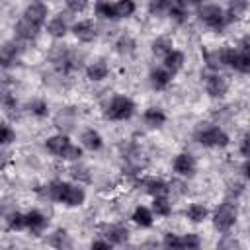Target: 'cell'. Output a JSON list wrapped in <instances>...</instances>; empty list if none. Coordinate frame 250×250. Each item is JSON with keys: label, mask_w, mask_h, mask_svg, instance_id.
Here are the masks:
<instances>
[{"label": "cell", "mask_w": 250, "mask_h": 250, "mask_svg": "<svg viewBox=\"0 0 250 250\" xmlns=\"http://www.w3.org/2000/svg\"><path fill=\"white\" fill-rule=\"evenodd\" d=\"M219 246L223 248V246H238V242L236 240H223V242H219Z\"/></svg>", "instance_id": "bcb514c9"}, {"label": "cell", "mask_w": 250, "mask_h": 250, "mask_svg": "<svg viewBox=\"0 0 250 250\" xmlns=\"http://www.w3.org/2000/svg\"><path fill=\"white\" fill-rule=\"evenodd\" d=\"M113 8H115V18H125V16H131L135 12L133 0H119Z\"/></svg>", "instance_id": "d4e9b609"}, {"label": "cell", "mask_w": 250, "mask_h": 250, "mask_svg": "<svg viewBox=\"0 0 250 250\" xmlns=\"http://www.w3.org/2000/svg\"><path fill=\"white\" fill-rule=\"evenodd\" d=\"M152 209L156 211V215H170V211H172V207H170V203H168V199H166L164 195L154 197Z\"/></svg>", "instance_id": "f1b7e54d"}, {"label": "cell", "mask_w": 250, "mask_h": 250, "mask_svg": "<svg viewBox=\"0 0 250 250\" xmlns=\"http://www.w3.org/2000/svg\"><path fill=\"white\" fill-rule=\"evenodd\" d=\"M188 217L193 221V223H201L205 217H207V209L203 207V205H191L189 209H188Z\"/></svg>", "instance_id": "4dcf8cb0"}, {"label": "cell", "mask_w": 250, "mask_h": 250, "mask_svg": "<svg viewBox=\"0 0 250 250\" xmlns=\"http://www.w3.org/2000/svg\"><path fill=\"white\" fill-rule=\"evenodd\" d=\"M55 125H57L59 129H64V131L72 129V125H74V111H72V109H62V111L57 115Z\"/></svg>", "instance_id": "d6986e66"}, {"label": "cell", "mask_w": 250, "mask_h": 250, "mask_svg": "<svg viewBox=\"0 0 250 250\" xmlns=\"http://www.w3.org/2000/svg\"><path fill=\"white\" fill-rule=\"evenodd\" d=\"M82 201H84V191H82V188L66 186L64 195H62V203H66V205H80Z\"/></svg>", "instance_id": "5bb4252c"}, {"label": "cell", "mask_w": 250, "mask_h": 250, "mask_svg": "<svg viewBox=\"0 0 250 250\" xmlns=\"http://www.w3.org/2000/svg\"><path fill=\"white\" fill-rule=\"evenodd\" d=\"M25 227H27L31 232L39 234V232L47 227V219H45L39 211H31V213H27V215H25Z\"/></svg>", "instance_id": "30bf717a"}, {"label": "cell", "mask_w": 250, "mask_h": 250, "mask_svg": "<svg viewBox=\"0 0 250 250\" xmlns=\"http://www.w3.org/2000/svg\"><path fill=\"white\" fill-rule=\"evenodd\" d=\"M70 174H72L76 180H84V182L90 180V176L86 174V168H84V166H74V168L70 170Z\"/></svg>", "instance_id": "7bdbcfd3"}, {"label": "cell", "mask_w": 250, "mask_h": 250, "mask_svg": "<svg viewBox=\"0 0 250 250\" xmlns=\"http://www.w3.org/2000/svg\"><path fill=\"white\" fill-rule=\"evenodd\" d=\"M133 109H135V105H133V102H131L129 98L117 96V98H113L111 104L107 105L105 115H107L109 119H127V117L133 115Z\"/></svg>", "instance_id": "7a4b0ae2"}, {"label": "cell", "mask_w": 250, "mask_h": 250, "mask_svg": "<svg viewBox=\"0 0 250 250\" xmlns=\"http://www.w3.org/2000/svg\"><path fill=\"white\" fill-rule=\"evenodd\" d=\"M213 221H215V227L219 230H229L236 221V207L232 203H221L215 209Z\"/></svg>", "instance_id": "3957f363"}, {"label": "cell", "mask_w": 250, "mask_h": 250, "mask_svg": "<svg viewBox=\"0 0 250 250\" xmlns=\"http://www.w3.org/2000/svg\"><path fill=\"white\" fill-rule=\"evenodd\" d=\"M170 78H172V74H170V70H168V68H166V70L156 68V70H152V72H150V82H152V86H154V88H164V86H168Z\"/></svg>", "instance_id": "e0dca14e"}, {"label": "cell", "mask_w": 250, "mask_h": 250, "mask_svg": "<svg viewBox=\"0 0 250 250\" xmlns=\"http://www.w3.org/2000/svg\"><path fill=\"white\" fill-rule=\"evenodd\" d=\"M29 109H31V113H35V115H39V117L47 115V104L41 102V100H33V102L29 104Z\"/></svg>", "instance_id": "d590c367"}, {"label": "cell", "mask_w": 250, "mask_h": 250, "mask_svg": "<svg viewBox=\"0 0 250 250\" xmlns=\"http://www.w3.org/2000/svg\"><path fill=\"white\" fill-rule=\"evenodd\" d=\"M205 88H207V94H209V96L221 98V96L227 94V80H225L223 76H219V74H213V76L207 78Z\"/></svg>", "instance_id": "8992f818"}, {"label": "cell", "mask_w": 250, "mask_h": 250, "mask_svg": "<svg viewBox=\"0 0 250 250\" xmlns=\"http://www.w3.org/2000/svg\"><path fill=\"white\" fill-rule=\"evenodd\" d=\"M152 51H154V55H164L166 57L172 51V41L168 37H160L152 43Z\"/></svg>", "instance_id": "484cf974"}, {"label": "cell", "mask_w": 250, "mask_h": 250, "mask_svg": "<svg viewBox=\"0 0 250 250\" xmlns=\"http://www.w3.org/2000/svg\"><path fill=\"white\" fill-rule=\"evenodd\" d=\"M16 139V133L10 129V125H2V145H10Z\"/></svg>", "instance_id": "8d00e7d4"}, {"label": "cell", "mask_w": 250, "mask_h": 250, "mask_svg": "<svg viewBox=\"0 0 250 250\" xmlns=\"http://www.w3.org/2000/svg\"><path fill=\"white\" fill-rule=\"evenodd\" d=\"M18 53H20V49H18L16 43H4V45H2V53H0V62H2V66L6 68V66H10L12 62H16Z\"/></svg>", "instance_id": "4fadbf2b"}, {"label": "cell", "mask_w": 250, "mask_h": 250, "mask_svg": "<svg viewBox=\"0 0 250 250\" xmlns=\"http://www.w3.org/2000/svg\"><path fill=\"white\" fill-rule=\"evenodd\" d=\"M82 156V150L78 148V146H68L66 150H64V154H62V158H68V160H74V158H80Z\"/></svg>", "instance_id": "b9f144b4"}, {"label": "cell", "mask_w": 250, "mask_h": 250, "mask_svg": "<svg viewBox=\"0 0 250 250\" xmlns=\"http://www.w3.org/2000/svg\"><path fill=\"white\" fill-rule=\"evenodd\" d=\"M242 170H244V174H246V178L250 180V160H248V162H244V166H242Z\"/></svg>", "instance_id": "7dc6e473"}, {"label": "cell", "mask_w": 250, "mask_h": 250, "mask_svg": "<svg viewBox=\"0 0 250 250\" xmlns=\"http://www.w3.org/2000/svg\"><path fill=\"white\" fill-rule=\"evenodd\" d=\"M4 109H6V113L12 115V117L16 115V113H14V109H16V100H14L10 94H4Z\"/></svg>", "instance_id": "74e56055"}, {"label": "cell", "mask_w": 250, "mask_h": 250, "mask_svg": "<svg viewBox=\"0 0 250 250\" xmlns=\"http://www.w3.org/2000/svg\"><path fill=\"white\" fill-rule=\"evenodd\" d=\"M148 10H150V14L160 16V14H164V12L170 10V0H150Z\"/></svg>", "instance_id": "d6a6232c"}, {"label": "cell", "mask_w": 250, "mask_h": 250, "mask_svg": "<svg viewBox=\"0 0 250 250\" xmlns=\"http://www.w3.org/2000/svg\"><path fill=\"white\" fill-rule=\"evenodd\" d=\"M248 6V0H230V6H229V20H234L238 18Z\"/></svg>", "instance_id": "f546056e"}, {"label": "cell", "mask_w": 250, "mask_h": 250, "mask_svg": "<svg viewBox=\"0 0 250 250\" xmlns=\"http://www.w3.org/2000/svg\"><path fill=\"white\" fill-rule=\"evenodd\" d=\"M74 35L80 39V41H92L94 37H96V25L90 21V20H86V21H78L76 25H74Z\"/></svg>", "instance_id": "9c48e42d"}, {"label": "cell", "mask_w": 250, "mask_h": 250, "mask_svg": "<svg viewBox=\"0 0 250 250\" xmlns=\"http://www.w3.org/2000/svg\"><path fill=\"white\" fill-rule=\"evenodd\" d=\"M145 121H146L148 125H152V127H158V125H162V123L166 121V115H164L160 109L150 107V109H146V113H145Z\"/></svg>", "instance_id": "603a6c76"}, {"label": "cell", "mask_w": 250, "mask_h": 250, "mask_svg": "<svg viewBox=\"0 0 250 250\" xmlns=\"http://www.w3.org/2000/svg\"><path fill=\"white\" fill-rule=\"evenodd\" d=\"M49 242H51V246H55V248H70V246H72L68 234H66L64 230H61V229L49 238Z\"/></svg>", "instance_id": "cb8c5ba5"}, {"label": "cell", "mask_w": 250, "mask_h": 250, "mask_svg": "<svg viewBox=\"0 0 250 250\" xmlns=\"http://www.w3.org/2000/svg\"><path fill=\"white\" fill-rule=\"evenodd\" d=\"M8 227H10L12 230L23 229V227H25V215H21V213H12V215L8 217Z\"/></svg>", "instance_id": "e575fe53"}, {"label": "cell", "mask_w": 250, "mask_h": 250, "mask_svg": "<svg viewBox=\"0 0 250 250\" xmlns=\"http://www.w3.org/2000/svg\"><path fill=\"white\" fill-rule=\"evenodd\" d=\"M66 6H68L72 12H82V10L88 6V0H66Z\"/></svg>", "instance_id": "60d3db41"}, {"label": "cell", "mask_w": 250, "mask_h": 250, "mask_svg": "<svg viewBox=\"0 0 250 250\" xmlns=\"http://www.w3.org/2000/svg\"><path fill=\"white\" fill-rule=\"evenodd\" d=\"M164 246H168V248H184L182 246V238H178L176 234H166Z\"/></svg>", "instance_id": "f35d334b"}, {"label": "cell", "mask_w": 250, "mask_h": 250, "mask_svg": "<svg viewBox=\"0 0 250 250\" xmlns=\"http://www.w3.org/2000/svg\"><path fill=\"white\" fill-rule=\"evenodd\" d=\"M37 31H39V25L37 23H33L31 20H27L25 16L18 21V25H16V35L20 37V39H23V41H31L35 35H37Z\"/></svg>", "instance_id": "5b68a950"}, {"label": "cell", "mask_w": 250, "mask_h": 250, "mask_svg": "<svg viewBox=\"0 0 250 250\" xmlns=\"http://www.w3.org/2000/svg\"><path fill=\"white\" fill-rule=\"evenodd\" d=\"M117 51L121 55H131L135 51V41L129 37V35H123L119 41H117Z\"/></svg>", "instance_id": "1f68e13d"}, {"label": "cell", "mask_w": 250, "mask_h": 250, "mask_svg": "<svg viewBox=\"0 0 250 250\" xmlns=\"http://www.w3.org/2000/svg\"><path fill=\"white\" fill-rule=\"evenodd\" d=\"M240 150H242V154H244V156H248V158H250V135H246V137H244V141H242V145H240Z\"/></svg>", "instance_id": "ee69618b"}, {"label": "cell", "mask_w": 250, "mask_h": 250, "mask_svg": "<svg viewBox=\"0 0 250 250\" xmlns=\"http://www.w3.org/2000/svg\"><path fill=\"white\" fill-rule=\"evenodd\" d=\"M164 64L170 72H178L184 64V55L180 51H170L166 57H164Z\"/></svg>", "instance_id": "2e32d148"}, {"label": "cell", "mask_w": 250, "mask_h": 250, "mask_svg": "<svg viewBox=\"0 0 250 250\" xmlns=\"http://www.w3.org/2000/svg\"><path fill=\"white\" fill-rule=\"evenodd\" d=\"M195 141L205 145V146H225L229 143V137L219 127L207 125V127H199L195 131Z\"/></svg>", "instance_id": "6da1fadb"}, {"label": "cell", "mask_w": 250, "mask_h": 250, "mask_svg": "<svg viewBox=\"0 0 250 250\" xmlns=\"http://www.w3.org/2000/svg\"><path fill=\"white\" fill-rule=\"evenodd\" d=\"M105 74H107V66L102 61H98V62L88 66V78L90 80H102V78H105Z\"/></svg>", "instance_id": "7402d4cb"}, {"label": "cell", "mask_w": 250, "mask_h": 250, "mask_svg": "<svg viewBox=\"0 0 250 250\" xmlns=\"http://www.w3.org/2000/svg\"><path fill=\"white\" fill-rule=\"evenodd\" d=\"M96 10H98V14L104 16V18H115V8H113L107 0H98Z\"/></svg>", "instance_id": "836d02e7"}, {"label": "cell", "mask_w": 250, "mask_h": 250, "mask_svg": "<svg viewBox=\"0 0 250 250\" xmlns=\"http://www.w3.org/2000/svg\"><path fill=\"white\" fill-rule=\"evenodd\" d=\"M92 248H109V242H102V240H96V242H92Z\"/></svg>", "instance_id": "f6af8a7d"}, {"label": "cell", "mask_w": 250, "mask_h": 250, "mask_svg": "<svg viewBox=\"0 0 250 250\" xmlns=\"http://www.w3.org/2000/svg\"><path fill=\"white\" fill-rule=\"evenodd\" d=\"M182 246H184V248H197V246H199V238H197L195 234H186V236L182 238Z\"/></svg>", "instance_id": "ab89813d"}, {"label": "cell", "mask_w": 250, "mask_h": 250, "mask_svg": "<svg viewBox=\"0 0 250 250\" xmlns=\"http://www.w3.org/2000/svg\"><path fill=\"white\" fill-rule=\"evenodd\" d=\"M232 66H234L236 70H240V72H246V74H248V72H250V49H244V51L236 53Z\"/></svg>", "instance_id": "ffe728a7"}, {"label": "cell", "mask_w": 250, "mask_h": 250, "mask_svg": "<svg viewBox=\"0 0 250 250\" xmlns=\"http://www.w3.org/2000/svg\"><path fill=\"white\" fill-rule=\"evenodd\" d=\"M47 31H49L53 37H62V35L66 33V18H62V14H61V16H57L55 20H51L49 25H47Z\"/></svg>", "instance_id": "9a60e30c"}, {"label": "cell", "mask_w": 250, "mask_h": 250, "mask_svg": "<svg viewBox=\"0 0 250 250\" xmlns=\"http://www.w3.org/2000/svg\"><path fill=\"white\" fill-rule=\"evenodd\" d=\"M146 191L152 193L154 197H158V195H164V193L168 191V188H166V184L160 182V180H148V182H146Z\"/></svg>", "instance_id": "83f0119b"}, {"label": "cell", "mask_w": 250, "mask_h": 250, "mask_svg": "<svg viewBox=\"0 0 250 250\" xmlns=\"http://www.w3.org/2000/svg\"><path fill=\"white\" fill-rule=\"evenodd\" d=\"M174 170L182 176H191L195 172V162H193V156L189 154H180L176 160H174Z\"/></svg>", "instance_id": "ba28073f"}, {"label": "cell", "mask_w": 250, "mask_h": 250, "mask_svg": "<svg viewBox=\"0 0 250 250\" xmlns=\"http://www.w3.org/2000/svg\"><path fill=\"white\" fill-rule=\"evenodd\" d=\"M133 221L141 227H150L152 225V213L146 207H137L133 213Z\"/></svg>", "instance_id": "44dd1931"}, {"label": "cell", "mask_w": 250, "mask_h": 250, "mask_svg": "<svg viewBox=\"0 0 250 250\" xmlns=\"http://www.w3.org/2000/svg\"><path fill=\"white\" fill-rule=\"evenodd\" d=\"M188 2H191V4H199L201 0H188Z\"/></svg>", "instance_id": "c3c4849f"}, {"label": "cell", "mask_w": 250, "mask_h": 250, "mask_svg": "<svg viewBox=\"0 0 250 250\" xmlns=\"http://www.w3.org/2000/svg\"><path fill=\"white\" fill-rule=\"evenodd\" d=\"M105 236H107V240L113 242V244H123V242L127 240L129 232H127V229L121 227V225H109V227H105Z\"/></svg>", "instance_id": "8fae6325"}, {"label": "cell", "mask_w": 250, "mask_h": 250, "mask_svg": "<svg viewBox=\"0 0 250 250\" xmlns=\"http://www.w3.org/2000/svg\"><path fill=\"white\" fill-rule=\"evenodd\" d=\"M25 18L31 20L33 23H37V25L41 27L43 21H45V18H47V6H45L43 2H33V4H29L27 10H25Z\"/></svg>", "instance_id": "52a82bcc"}, {"label": "cell", "mask_w": 250, "mask_h": 250, "mask_svg": "<svg viewBox=\"0 0 250 250\" xmlns=\"http://www.w3.org/2000/svg\"><path fill=\"white\" fill-rule=\"evenodd\" d=\"M170 16L174 18V20H178V21H182L184 20V16H186V0H172V4H170Z\"/></svg>", "instance_id": "4316f807"}, {"label": "cell", "mask_w": 250, "mask_h": 250, "mask_svg": "<svg viewBox=\"0 0 250 250\" xmlns=\"http://www.w3.org/2000/svg\"><path fill=\"white\" fill-rule=\"evenodd\" d=\"M199 18L203 23H207L209 27H215V29H221L223 23H225V16H223V10L215 4H209V6H203L201 12H199Z\"/></svg>", "instance_id": "277c9868"}, {"label": "cell", "mask_w": 250, "mask_h": 250, "mask_svg": "<svg viewBox=\"0 0 250 250\" xmlns=\"http://www.w3.org/2000/svg\"><path fill=\"white\" fill-rule=\"evenodd\" d=\"M82 145L86 148H90V150H98L102 146V137L94 129H88V131L82 133Z\"/></svg>", "instance_id": "ac0fdd59"}, {"label": "cell", "mask_w": 250, "mask_h": 250, "mask_svg": "<svg viewBox=\"0 0 250 250\" xmlns=\"http://www.w3.org/2000/svg\"><path fill=\"white\" fill-rule=\"evenodd\" d=\"M68 146H70V143H68V139H66L64 135H55V137H51V139L47 141V148H49L53 154H59V156H62Z\"/></svg>", "instance_id": "7c38bea8"}]
</instances>
